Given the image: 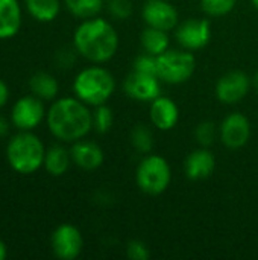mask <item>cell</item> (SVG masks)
<instances>
[{
  "instance_id": "obj_1",
  "label": "cell",
  "mask_w": 258,
  "mask_h": 260,
  "mask_svg": "<svg viewBox=\"0 0 258 260\" xmlns=\"http://www.w3.org/2000/svg\"><path fill=\"white\" fill-rule=\"evenodd\" d=\"M46 122L55 139L64 143H75L85 139L93 129V111L76 96L59 98L47 110Z\"/></svg>"
},
{
  "instance_id": "obj_2",
  "label": "cell",
  "mask_w": 258,
  "mask_h": 260,
  "mask_svg": "<svg viewBox=\"0 0 258 260\" xmlns=\"http://www.w3.org/2000/svg\"><path fill=\"white\" fill-rule=\"evenodd\" d=\"M73 47L87 61L103 64L117 53L119 35L108 20L100 17L87 18L73 32Z\"/></svg>"
},
{
  "instance_id": "obj_3",
  "label": "cell",
  "mask_w": 258,
  "mask_h": 260,
  "mask_svg": "<svg viewBox=\"0 0 258 260\" xmlns=\"http://www.w3.org/2000/svg\"><path fill=\"white\" fill-rule=\"evenodd\" d=\"M73 91L78 99L94 108L111 99L116 91V79L108 69L99 64L90 66L76 75L73 81Z\"/></svg>"
},
{
  "instance_id": "obj_4",
  "label": "cell",
  "mask_w": 258,
  "mask_h": 260,
  "mask_svg": "<svg viewBox=\"0 0 258 260\" xmlns=\"http://www.w3.org/2000/svg\"><path fill=\"white\" fill-rule=\"evenodd\" d=\"M44 143L32 131H20L8 142V163L12 171L20 175H29L36 172L44 165Z\"/></svg>"
},
{
  "instance_id": "obj_5",
  "label": "cell",
  "mask_w": 258,
  "mask_h": 260,
  "mask_svg": "<svg viewBox=\"0 0 258 260\" xmlns=\"http://www.w3.org/2000/svg\"><path fill=\"white\" fill-rule=\"evenodd\" d=\"M138 189L151 197L164 193L172 183V169L169 161L158 154H148L141 158L135 171Z\"/></svg>"
},
{
  "instance_id": "obj_6",
  "label": "cell",
  "mask_w": 258,
  "mask_h": 260,
  "mask_svg": "<svg viewBox=\"0 0 258 260\" xmlns=\"http://www.w3.org/2000/svg\"><path fill=\"white\" fill-rule=\"evenodd\" d=\"M196 70L193 52L186 49H167L157 56V73L161 82L178 85L187 82Z\"/></svg>"
},
{
  "instance_id": "obj_7",
  "label": "cell",
  "mask_w": 258,
  "mask_h": 260,
  "mask_svg": "<svg viewBox=\"0 0 258 260\" xmlns=\"http://www.w3.org/2000/svg\"><path fill=\"white\" fill-rule=\"evenodd\" d=\"M252 79L243 70H230L224 73L214 87V93L219 102L225 105L240 104L251 91Z\"/></svg>"
},
{
  "instance_id": "obj_8",
  "label": "cell",
  "mask_w": 258,
  "mask_h": 260,
  "mask_svg": "<svg viewBox=\"0 0 258 260\" xmlns=\"http://www.w3.org/2000/svg\"><path fill=\"white\" fill-rule=\"evenodd\" d=\"M44 101L35 94L20 98L11 110V122L20 131H32L46 119Z\"/></svg>"
},
{
  "instance_id": "obj_9",
  "label": "cell",
  "mask_w": 258,
  "mask_h": 260,
  "mask_svg": "<svg viewBox=\"0 0 258 260\" xmlns=\"http://www.w3.org/2000/svg\"><path fill=\"white\" fill-rule=\"evenodd\" d=\"M211 38V23L207 18H187L175 27V40L179 47L195 52L204 49Z\"/></svg>"
},
{
  "instance_id": "obj_10",
  "label": "cell",
  "mask_w": 258,
  "mask_h": 260,
  "mask_svg": "<svg viewBox=\"0 0 258 260\" xmlns=\"http://www.w3.org/2000/svg\"><path fill=\"white\" fill-rule=\"evenodd\" d=\"M219 139L231 151L243 148L251 139L249 119L239 111L230 113L219 125Z\"/></svg>"
},
{
  "instance_id": "obj_11",
  "label": "cell",
  "mask_w": 258,
  "mask_h": 260,
  "mask_svg": "<svg viewBox=\"0 0 258 260\" xmlns=\"http://www.w3.org/2000/svg\"><path fill=\"white\" fill-rule=\"evenodd\" d=\"M50 247L58 259L75 260L82 253L84 238L78 227L71 224H61L52 233Z\"/></svg>"
},
{
  "instance_id": "obj_12",
  "label": "cell",
  "mask_w": 258,
  "mask_h": 260,
  "mask_svg": "<svg viewBox=\"0 0 258 260\" xmlns=\"http://www.w3.org/2000/svg\"><path fill=\"white\" fill-rule=\"evenodd\" d=\"M141 18L146 26L170 32L179 23L176 8L167 0H144L141 6Z\"/></svg>"
},
{
  "instance_id": "obj_13",
  "label": "cell",
  "mask_w": 258,
  "mask_h": 260,
  "mask_svg": "<svg viewBox=\"0 0 258 260\" xmlns=\"http://www.w3.org/2000/svg\"><path fill=\"white\" fill-rule=\"evenodd\" d=\"M125 93L138 102H152L161 94V79L155 75L132 70L123 82Z\"/></svg>"
},
{
  "instance_id": "obj_14",
  "label": "cell",
  "mask_w": 258,
  "mask_h": 260,
  "mask_svg": "<svg viewBox=\"0 0 258 260\" xmlns=\"http://www.w3.org/2000/svg\"><path fill=\"white\" fill-rule=\"evenodd\" d=\"M151 123L160 131H170L176 126L179 120V108L173 99L160 94L151 102L149 107Z\"/></svg>"
},
{
  "instance_id": "obj_15",
  "label": "cell",
  "mask_w": 258,
  "mask_h": 260,
  "mask_svg": "<svg viewBox=\"0 0 258 260\" xmlns=\"http://www.w3.org/2000/svg\"><path fill=\"white\" fill-rule=\"evenodd\" d=\"M216 169V158L208 148H198L192 151L184 160V174L192 181H202L213 175Z\"/></svg>"
},
{
  "instance_id": "obj_16",
  "label": "cell",
  "mask_w": 258,
  "mask_h": 260,
  "mask_svg": "<svg viewBox=\"0 0 258 260\" xmlns=\"http://www.w3.org/2000/svg\"><path fill=\"white\" fill-rule=\"evenodd\" d=\"M71 161L84 171H96L103 165L105 155L102 148L90 140L81 139L70 148Z\"/></svg>"
},
{
  "instance_id": "obj_17",
  "label": "cell",
  "mask_w": 258,
  "mask_h": 260,
  "mask_svg": "<svg viewBox=\"0 0 258 260\" xmlns=\"http://www.w3.org/2000/svg\"><path fill=\"white\" fill-rule=\"evenodd\" d=\"M21 27V6L18 0H0V40L12 38Z\"/></svg>"
},
{
  "instance_id": "obj_18",
  "label": "cell",
  "mask_w": 258,
  "mask_h": 260,
  "mask_svg": "<svg viewBox=\"0 0 258 260\" xmlns=\"http://www.w3.org/2000/svg\"><path fill=\"white\" fill-rule=\"evenodd\" d=\"M71 155L70 149L64 148L62 145H53L49 149H46V157H44V169L47 174L52 177H62L70 165H71Z\"/></svg>"
},
{
  "instance_id": "obj_19",
  "label": "cell",
  "mask_w": 258,
  "mask_h": 260,
  "mask_svg": "<svg viewBox=\"0 0 258 260\" xmlns=\"http://www.w3.org/2000/svg\"><path fill=\"white\" fill-rule=\"evenodd\" d=\"M140 44H141L143 52L158 56V55L164 53L167 49H170L169 32L163 30V29L146 26L140 34Z\"/></svg>"
},
{
  "instance_id": "obj_20",
  "label": "cell",
  "mask_w": 258,
  "mask_h": 260,
  "mask_svg": "<svg viewBox=\"0 0 258 260\" xmlns=\"http://www.w3.org/2000/svg\"><path fill=\"white\" fill-rule=\"evenodd\" d=\"M29 88L32 94L41 101H53L58 96L59 84L53 75L47 72H36L29 79Z\"/></svg>"
},
{
  "instance_id": "obj_21",
  "label": "cell",
  "mask_w": 258,
  "mask_h": 260,
  "mask_svg": "<svg viewBox=\"0 0 258 260\" xmlns=\"http://www.w3.org/2000/svg\"><path fill=\"white\" fill-rule=\"evenodd\" d=\"M24 5L27 12L40 23L53 21L61 11L59 0H24Z\"/></svg>"
},
{
  "instance_id": "obj_22",
  "label": "cell",
  "mask_w": 258,
  "mask_h": 260,
  "mask_svg": "<svg viewBox=\"0 0 258 260\" xmlns=\"http://www.w3.org/2000/svg\"><path fill=\"white\" fill-rule=\"evenodd\" d=\"M71 15L81 20L97 17L105 6V0H64Z\"/></svg>"
},
{
  "instance_id": "obj_23",
  "label": "cell",
  "mask_w": 258,
  "mask_h": 260,
  "mask_svg": "<svg viewBox=\"0 0 258 260\" xmlns=\"http://www.w3.org/2000/svg\"><path fill=\"white\" fill-rule=\"evenodd\" d=\"M129 142L131 146L143 155L151 154L154 149V134L151 128L144 123H137L132 126L129 134Z\"/></svg>"
},
{
  "instance_id": "obj_24",
  "label": "cell",
  "mask_w": 258,
  "mask_h": 260,
  "mask_svg": "<svg viewBox=\"0 0 258 260\" xmlns=\"http://www.w3.org/2000/svg\"><path fill=\"white\" fill-rule=\"evenodd\" d=\"M114 123V114L113 110L103 104V105H97L93 110V129L99 134H106L108 131H111Z\"/></svg>"
},
{
  "instance_id": "obj_25",
  "label": "cell",
  "mask_w": 258,
  "mask_h": 260,
  "mask_svg": "<svg viewBox=\"0 0 258 260\" xmlns=\"http://www.w3.org/2000/svg\"><path fill=\"white\" fill-rule=\"evenodd\" d=\"M217 136H219V128L211 120H204L198 123V126L195 128V139L204 148H210L216 142Z\"/></svg>"
},
{
  "instance_id": "obj_26",
  "label": "cell",
  "mask_w": 258,
  "mask_h": 260,
  "mask_svg": "<svg viewBox=\"0 0 258 260\" xmlns=\"http://www.w3.org/2000/svg\"><path fill=\"white\" fill-rule=\"evenodd\" d=\"M202 11L210 17L228 15L234 8L237 0H199Z\"/></svg>"
},
{
  "instance_id": "obj_27",
  "label": "cell",
  "mask_w": 258,
  "mask_h": 260,
  "mask_svg": "<svg viewBox=\"0 0 258 260\" xmlns=\"http://www.w3.org/2000/svg\"><path fill=\"white\" fill-rule=\"evenodd\" d=\"M106 9L116 20H128L134 12L132 0H108Z\"/></svg>"
},
{
  "instance_id": "obj_28",
  "label": "cell",
  "mask_w": 258,
  "mask_h": 260,
  "mask_svg": "<svg viewBox=\"0 0 258 260\" xmlns=\"http://www.w3.org/2000/svg\"><path fill=\"white\" fill-rule=\"evenodd\" d=\"M132 70L158 76V73H157V56L146 53V52L140 53L132 62Z\"/></svg>"
},
{
  "instance_id": "obj_29",
  "label": "cell",
  "mask_w": 258,
  "mask_h": 260,
  "mask_svg": "<svg viewBox=\"0 0 258 260\" xmlns=\"http://www.w3.org/2000/svg\"><path fill=\"white\" fill-rule=\"evenodd\" d=\"M126 256L131 260H148L151 257L149 247L141 241H131L126 245Z\"/></svg>"
},
{
  "instance_id": "obj_30",
  "label": "cell",
  "mask_w": 258,
  "mask_h": 260,
  "mask_svg": "<svg viewBox=\"0 0 258 260\" xmlns=\"http://www.w3.org/2000/svg\"><path fill=\"white\" fill-rule=\"evenodd\" d=\"M76 53L78 52H76L75 47L73 49L64 47V49L58 50V53H56V62H58V66L62 67V69H70L73 66L75 59H76Z\"/></svg>"
},
{
  "instance_id": "obj_31",
  "label": "cell",
  "mask_w": 258,
  "mask_h": 260,
  "mask_svg": "<svg viewBox=\"0 0 258 260\" xmlns=\"http://www.w3.org/2000/svg\"><path fill=\"white\" fill-rule=\"evenodd\" d=\"M8 99H9V88H8V84H6L3 79H0V108H3V107L6 105Z\"/></svg>"
},
{
  "instance_id": "obj_32",
  "label": "cell",
  "mask_w": 258,
  "mask_h": 260,
  "mask_svg": "<svg viewBox=\"0 0 258 260\" xmlns=\"http://www.w3.org/2000/svg\"><path fill=\"white\" fill-rule=\"evenodd\" d=\"M8 133H9V125L6 122V119L3 116H0V139L6 137Z\"/></svg>"
},
{
  "instance_id": "obj_33",
  "label": "cell",
  "mask_w": 258,
  "mask_h": 260,
  "mask_svg": "<svg viewBox=\"0 0 258 260\" xmlns=\"http://www.w3.org/2000/svg\"><path fill=\"white\" fill-rule=\"evenodd\" d=\"M6 254H8V250H6V245H5V242L0 239V260H5L6 257Z\"/></svg>"
},
{
  "instance_id": "obj_34",
  "label": "cell",
  "mask_w": 258,
  "mask_h": 260,
  "mask_svg": "<svg viewBox=\"0 0 258 260\" xmlns=\"http://www.w3.org/2000/svg\"><path fill=\"white\" fill-rule=\"evenodd\" d=\"M251 79H252V85H254V87L258 90V72H255V75H254Z\"/></svg>"
},
{
  "instance_id": "obj_35",
  "label": "cell",
  "mask_w": 258,
  "mask_h": 260,
  "mask_svg": "<svg viewBox=\"0 0 258 260\" xmlns=\"http://www.w3.org/2000/svg\"><path fill=\"white\" fill-rule=\"evenodd\" d=\"M251 3H252V6H254L255 9H258V0H251Z\"/></svg>"
}]
</instances>
